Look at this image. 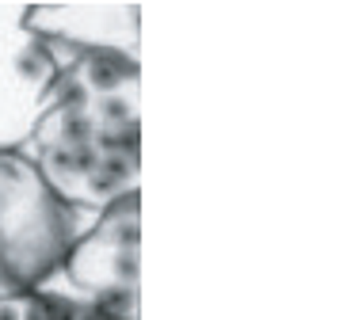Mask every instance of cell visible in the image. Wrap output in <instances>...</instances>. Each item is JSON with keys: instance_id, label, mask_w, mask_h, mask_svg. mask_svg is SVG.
<instances>
[{"instance_id": "1", "label": "cell", "mask_w": 351, "mask_h": 320, "mask_svg": "<svg viewBox=\"0 0 351 320\" xmlns=\"http://www.w3.org/2000/svg\"><path fill=\"white\" fill-rule=\"evenodd\" d=\"M53 80L19 153L84 214L141 190V61L46 46Z\"/></svg>"}, {"instance_id": "2", "label": "cell", "mask_w": 351, "mask_h": 320, "mask_svg": "<svg viewBox=\"0 0 351 320\" xmlns=\"http://www.w3.org/2000/svg\"><path fill=\"white\" fill-rule=\"evenodd\" d=\"M92 221L96 214L58 199L19 149H0V297L50 282Z\"/></svg>"}, {"instance_id": "3", "label": "cell", "mask_w": 351, "mask_h": 320, "mask_svg": "<svg viewBox=\"0 0 351 320\" xmlns=\"http://www.w3.org/2000/svg\"><path fill=\"white\" fill-rule=\"evenodd\" d=\"M38 290L96 305L111 320H141V190L96 214L58 275Z\"/></svg>"}, {"instance_id": "4", "label": "cell", "mask_w": 351, "mask_h": 320, "mask_svg": "<svg viewBox=\"0 0 351 320\" xmlns=\"http://www.w3.org/2000/svg\"><path fill=\"white\" fill-rule=\"evenodd\" d=\"M23 27L43 46L65 53H123L141 61V4L43 0L27 4Z\"/></svg>"}, {"instance_id": "5", "label": "cell", "mask_w": 351, "mask_h": 320, "mask_svg": "<svg viewBox=\"0 0 351 320\" xmlns=\"http://www.w3.org/2000/svg\"><path fill=\"white\" fill-rule=\"evenodd\" d=\"M23 0H0V149H19L53 80L46 46L23 27Z\"/></svg>"}, {"instance_id": "6", "label": "cell", "mask_w": 351, "mask_h": 320, "mask_svg": "<svg viewBox=\"0 0 351 320\" xmlns=\"http://www.w3.org/2000/svg\"><path fill=\"white\" fill-rule=\"evenodd\" d=\"M0 320H111L96 305L73 301L58 290H27L0 297Z\"/></svg>"}]
</instances>
